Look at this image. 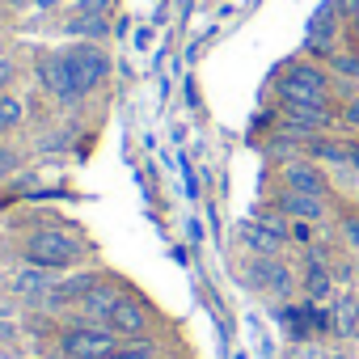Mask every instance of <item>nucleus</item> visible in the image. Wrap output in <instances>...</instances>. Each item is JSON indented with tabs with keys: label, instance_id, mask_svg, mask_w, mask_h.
Masks as SVG:
<instances>
[{
	"label": "nucleus",
	"instance_id": "nucleus-1",
	"mask_svg": "<svg viewBox=\"0 0 359 359\" xmlns=\"http://www.w3.org/2000/svg\"><path fill=\"white\" fill-rule=\"evenodd\" d=\"M330 76L321 64H287L279 76V97L292 106H330Z\"/></svg>",
	"mask_w": 359,
	"mask_h": 359
},
{
	"label": "nucleus",
	"instance_id": "nucleus-2",
	"mask_svg": "<svg viewBox=\"0 0 359 359\" xmlns=\"http://www.w3.org/2000/svg\"><path fill=\"white\" fill-rule=\"evenodd\" d=\"M76 258H81V245H76L72 237L55 233V229H43V233H34V237L26 241V262H34V266L64 271V266H72Z\"/></svg>",
	"mask_w": 359,
	"mask_h": 359
},
{
	"label": "nucleus",
	"instance_id": "nucleus-3",
	"mask_svg": "<svg viewBox=\"0 0 359 359\" xmlns=\"http://www.w3.org/2000/svg\"><path fill=\"white\" fill-rule=\"evenodd\" d=\"M245 279H250V287L275 296L279 304L296 292V275H292V266L283 258H250L245 262Z\"/></svg>",
	"mask_w": 359,
	"mask_h": 359
},
{
	"label": "nucleus",
	"instance_id": "nucleus-4",
	"mask_svg": "<svg viewBox=\"0 0 359 359\" xmlns=\"http://www.w3.org/2000/svg\"><path fill=\"white\" fill-rule=\"evenodd\" d=\"M118 351V334L106 325H76L64 334V355L68 359H110Z\"/></svg>",
	"mask_w": 359,
	"mask_h": 359
},
{
	"label": "nucleus",
	"instance_id": "nucleus-5",
	"mask_svg": "<svg viewBox=\"0 0 359 359\" xmlns=\"http://www.w3.org/2000/svg\"><path fill=\"white\" fill-rule=\"evenodd\" d=\"M64 60H68V72H72V81H76L81 97H85L89 89H97V85L110 76V60H106V51H102V47H93V43H81V47L64 51Z\"/></svg>",
	"mask_w": 359,
	"mask_h": 359
},
{
	"label": "nucleus",
	"instance_id": "nucleus-6",
	"mask_svg": "<svg viewBox=\"0 0 359 359\" xmlns=\"http://www.w3.org/2000/svg\"><path fill=\"white\" fill-rule=\"evenodd\" d=\"M338 0H325V5L309 18V30H304V47L317 51V55H334L338 51V39H342V22H338Z\"/></svg>",
	"mask_w": 359,
	"mask_h": 359
},
{
	"label": "nucleus",
	"instance_id": "nucleus-7",
	"mask_svg": "<svg viewBox=\"0 0 359 359\" xmlns=\"http://www.w3.org/2000/svg\"><path fill=\"white\" fill-rule=\"evenodd\" d=\"M334 127V110L330 106H292L283 102V131L296 135V140H313V135H325Z\"/></svg>",
	"mask_w": 359,
	"mask_h": 359
},
{
	"label": "nucleus",
	"instance_id": "nucleus-8",
	"mask_svg": "<svg viewBox=\"0 0 359 359\" xmlns=\"http://www.w3.org/2000/svg\"><path fill=\"white\" fill-rule=\"evenodd\" d=\"M283 191H296V195H321V199H330L325 169H321L313 156L287 161V165H283Z\"/></svg>",
	"mask_w": 359,
	"mask_h": 359
},
{
	"label": "nucleus",
	"instance_id": "nucleus-9",
	"mask_svg": "<svg viewBox=\"0 0 359 359\" xmlns=\"http://www.w3.org/2000/svg\"><path fill=\"white\" fill-rule=\"evenodd\" d=\"M300 287H304V300H313V304H321V300L334 296V271H330V262H325L321 250L304 254V279H300Z\"/></svg>",
	"mask_w": 359,
	"mask_h": 359
},
{
	"label": "nucleus",
	"instance_id": "nucleus-10",
	"mask_svg": "<svg viewBox=\"0 0 359 359\" xmlns=\"http://www.w3.org/2000/svg\"><path fill=\"white\" fill-rule=\"evenodd\" d=\"M39 76H43V85H47V93H55L60 102H81V89H76V81H72V72H68V60L64 55H43L39 60Z\"/></svg>",
	"mask_w": 359,
	"mask_h": 359
},
{
	"label": "nucleus",
	"instance_id": "nucleus-11",
	"mask_svg": "<svg viewBox=\"0 0 359 359\" xmlns=\"http://www.w3.org/2000/svg\"><path fill=\"white\" fill-rule=\"evenodd\" d=\"M237 241H241L254 258H279V250L287 245V237L275 233V229H266L262 220H245V224L237 229Z\"/></svg>",
	"mask_w": 359,
	"mask_h": 359
},
{
	"label": "nucleus",
	"instance_id": "nucleus-12",
	"mask_svg": "<svg viewBox=\"0 0 359 359\" xmlns=\"http://www.w3.org/2000/svg\"><path fill=\"white\" fill-rule=\"evenodd\" d=\"M279 212L287 220H304V224H321L330 216V199L321 195H296V191H283L279 195Z\"/></svg>",
	"mask_w": 359,
	"mask_h": 359
},
{
	"label": "nucleus",
	"instance_id": "nucleus-13",
	"mask_svg": "<svg viewBox=\"0 0 359 359\" xmlns=\"http://www.w3.org/2000/svg\"><path fill=\"white\" fill-rule=\"evenodd\" d=\"M106 330H114L118 338H140L144 330H148V309L140 304V300H118L114 304V313H110V321H106Z\"/></svg>",
	"mask_w": 359,
	"mask_h": 359
},
{
	"label": "nucleus",
	"instance_id": "nucleus-14",
	"mask_svg": "<svg viewBox=\"0 0 359 359\" xmlns=\"http://www.w3.org/2000/svg\"><path fill=\"white\" fill-rule=\"evenodd\" d=\"M118 300H123V292H118L114 283H97V287L81 300V313H85V321H89V325H106Z\"/></svg>",
	"mask_w": 359,
	"mask_h": 359
},
{
	"label": "nucleus",
	"instance_id": "nucleus-15",
	"mask_svg": "<svg viewBox=\"0 0 359 359\" xmlns=\"http://www.w3.org/2000/svg\"><path fill=\"white\" fill-rule=\"evenodd\" d=\"M60 283H55V271L51 266H34V262H26L18 275H13V292L18 296H51Z\"/></svg>",
	"mask_w": 359,
	"mask_h": 359
},
{
	"label": "nucleus",
	"instance_id": "nucleus-16",
	"mask_svg": "<svg viewBox=\"0 0 359 359\" xmlns=\"http://www.w3.org/2000/svg\"><path fill=\"white\" fill-rule=\"evenodd\" d=\"M330 330L342 334V338H355L359 330V296H338L334 309H330Z\"/></svg>",
	"mask_w": 359,
	"mask_h": 359
},
{
	"label": "nucleus",
	"instance_id": "nucleus-17",
	"mask_svg": "<svg viewBox=\"0 0 359 359\" xmlns=\"http://www.w3.org/2000/svg\"><path fill=\"white\" fill-rule=\"evenodd\" d=\"M97 283H102L97 275H72V279H64V283H60V287H55L47 300H85V296H89Z\"/></svg>",
	"mask_w": 359,
	"mask_h": 359
},
{
	"label": "nucleus",
	"instance_id": "nucleus-18",
	"mask_svg": "<svg viewBox=\"0 0 359 359\" xmlns=\"http://www.w3.org/2000/svg\"><path fill=\"white\" fill-rule=\"evenodd\" d=\"M330 72L334 76H342V81H359V51H334L330 55Z\"/></svg>",
	"mask_w": 359,
	"mask_h": 359
},
{
	"label": "nucleus",
	"instance_id": "nucleus-19",
	"mask_svg": "<svg viewBox=\"0 0 359 359\" xmlns=\"http://www.w3.org/2000/svg\"><path fill=\"white\" fill-rule=\"evenodd\" d=\"M22 118H26V106L18 97H9V93H0V131H13Z\"/></svg>",
	"mask_w": 359,
	"mask_h": 359
},
{
	"label": "nucleus",
	"instance_id": "nucleus-20",
	"mask_svg": "<svg viewBox=\"0 0 359 359\" xmlns=\"http://www.w3.org/2000/svg\"><path fill=\"white\" fill-rule=\"evenodd\" d=\"M68 30L81 34V39H102V34H106V18H85V13H76V18L68 22Z\"/></svg>",
	"mask_w": 359,
	"mask_h": 359
},
{
	"label": "nucleus",
	"instance_id": "nucleus-21",
	"mask_svg": "<svg viewBox=\"0 0 359 359\" xmlns=\"http://www.w3.org/2000/svg\"><path fill=\"white\" fill-rule=\"evenodd\" d=\"M110 359H156V346H152L148 338H135L131 346H118Z\"/></svg>",
	"mask_w": 359,
	"mask_h": 359
},
{
	"label": "nucleus",
	"instance_id": "nucleus-22",
	"mask_svg": "<svg viewBox=\"0 0 359 359\" xmlns=\"http://www.w3.org/2000/svg\"><path fill=\"white\" fill-rule=\"evenodd\" d=\"M338 233H342V245L359 250V216H342L338 220Z\"/></svg>",
	"mask_w": 359,
	"mask_h": 359
},
{
	"label": "nucleus",
	"instance_id": "nucleus-23",
	"mask_svg": "<svg viewBox=\"0 0 359 359\" xmlns=\"http://www.w3.org/2000/svg\"><path fill=\"white\" fill-rule=\"evenodd\" d=\"M338 118H342V127L359 131V93H351V97H346V106L338 110Z\"/></svg>",
	"mask_w": 359,
	"mask_h": 359
},
{
	"label": "nucleus",
	"instance_id": "nucleus-24",
	"mask_svg": "<svg viewBox=\"0 0 359 359\" xmlns=\"http://www.w3.org/2000/svg\"><path fill=\"white\" fill-rule=\"evenodd\" d=\"M76 9H81L85 18H106V13L114 9V0H76Z\"/></svg>",
	"mask_w": 359,
	"mask_h": 359
},
{
	"label": "nucleus",
	"instance_id": "nucleus-25",
	"mask_svg": "<svg viewBox=\"0 0 359 359\" xmlns=\"http://www.w3.org/2000/svg\"><path fill=\"white\" fill-rule=\"evenodd\" d=\"M325 351L321 346H313V342H296L292 351H287V359H321Z\"/></svg>",
	"mask_w": 359,
	"mask_h": 359
},
{
	"label": "nucleus",
	"instance_id": "nucleus-26",
	"mask_svg": "<svg viewBox=\"0 0 359 359\" xmlns=\"http://www.w3.org/2000/svg\"><path fill=\"white\" fill-rule=\"evenodd\" d=\"M9 81H13V64H9V60H0V93H5Z\"/></svg>",
	"mask_w": 359,
	"mask_h": 359
},
{
	"label": "nucleus",
	"instance_id": "nucleus-27",
	"mask_svg": "<svg viewBox=\"0 0 359 359\" xmlns=\"http://www.w3.org/2000/svg\"><path fill=\"white\" fill-rule=\"evenodd\" d=\"M351 169H355V177H359V144H351Z\"/></svg>",
	"mask_w": 359,
	"mask_h": 359
},
{
	"label": "nucleus",
	"instance_id": "nucleus-28",
	"mask_svg": "<svg viewBox=\"0 0 359 359\" xmlns=\"http://www.w3.org/2000/svg\"><path fill=\"white\" fill-rule=\"evenodd\" d=\"M321 359H351V355H346V351H325Z\"/></svg>",
	"mask_w": 359,
	"mask_h": 359
},
{
	"label": "nucleus",
	"instance_id": "nucleus-29",
	"mask_svg": "<svg viewBox=\"0 0 359 359\" xmlns=\"http://www.w3.org/2000/svg\"><path fill=\"white\" fill-rule=\"evenodd\" d=\"M34 5H43V9H51V5H55V0H34Z\"/></svg>",
	"mask_w": 359,
	"mask_h": 359
},
{
	"label": "nucleus",
	"instance_id": "nucleus-30",
	"mask_svg": "<svg viewBox=\"0 0 359 359\" xmlns=\"http://www.w3.org/2000/svg\"><path fill=\"white\" fill-rule=\"evenodd\" d=\"M355 275H359V254H355Z\"/></svg>",
	"mask_w": 359,
	"mask_h": 359
}]
</instances>
